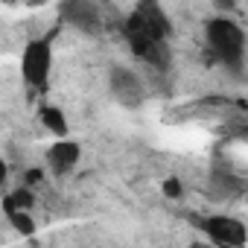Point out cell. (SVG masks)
Listing matches in <instances>:
<instances>
[{
	"label": "cell",
	"instance_id": "6da1fadb",
	"mask_svg": "<svg viewBox=\"0 0 248 248\" xmlns=\"http://www.w3.org/2000/svg\"><path fill=\"white\" fill-rule=\"evenodd\" d=\"M204 38H207V47L213 50V56L225 67L242 70V64H245V30L236 21L210 18L204 27Z\"/></svg>",
	"mask_w": 248,
	"mask_h": 248
},
{
	"label": "cell",
	"instance_id": "7a4b0ae2",
	"mask_svg": "<svg viewBox=\"0 0 248 248\" xmlns=\"http://www.w3.org/2000/svg\"><path fill=\"white\" fill-rule=\"evenodd\" d=\"M50 70H53V50L47 38H35L27 44L24 56H21V73L24 82L30 88H47L50 82Z\"/></svg>",
	"mask_w": 248,
	"mask_h": 248
},
{
	"label": "cell",
	"instance_id": "3957f363",
	"mask_svg": "<svg viewBox=\"0 0 248 248\" xmlns=\"http://www.w3.org/2000/svg\"><path fill=\"white\" fill-rule=\"evenodd\" d=\"M199 228H202V233H204L213 245H219V248H245V242H248L245 225H242L239 219H233V216H225V213L199 219Z\"/></svg>",
	"mask_w": 248,
	"mask_h": 248
},
{
	"label": "cell",
	"instance_id": "277c9868",
	"mask_svg": "<svg viewBox=\"0 0 248 248\" xmlns=\"http://www.w3.org/2000/svg\"><path fill=\"white\" fill-rule=\"evenodd\" d=\"M59 15H62L64 24L76 27L85 35H99L102 32V12L91 0H67V3L59 6Z\"/></svg>",
	"mask_w": 248,
	"mask_h": 248
},
{
	"label": "cell",
	"instance_id": "5b68a950",
	"mask_svg": "<svg viewBox=\"0 0 248 248\" xmlns=\"http://www.w3.org/2000/svg\"><path fill=\"white\" fill-rule=\"evenodd\" d=\"M108 85H111L114 99H117L120 105H126V108H138V105L143 102V96H146L140 76H138L135 70H129V67H111Z\"/></svg>",
	"mask_w": 248,
	"mask_h": 248
},
{
	"label": "cell",
	"instance_id": "8992f818",
	"mask_svg": "<svg viewBox=\"0 0 248 248\" xmlns=\"http://www.w3.org/2000/svg\"><path fill=\"white\" fill-rule=\"evenodd\" d=\"M79 158H82V146H79L76 140H67V138L56 140V143L47 149V167H50V172H56V175L73 172L76 164H79Z\"/></svg>",
	"mask_w": 248,
	"mask_h": 248
},
{
	"label": "cell",
	"instance_id": "52a82bcc",
	"mask_svg": "<svg viewBox=\"0 0 248 248\" xmlns=\"http://www.w3.org/2000/svg\"><path fill=\"white\" fill-rule=\"evenodd\" d=\"M135 15H138L161 41H167V35H170V18H167V12H164L158 3H140V6L135 9Z\"/></svg>",
	"mask_w": 248,
	"mask_h": 248
},
{
	"label": "cell",
	"instance_id": "ba28073f",
	"mask_svg": "<svg viewBox=\"0 0 248 248\" xmlns=\"http://www.w3.org/2000/svg\"><path fill=\"white\" fill-rule=\"evenodd\" d=\"M41 123L47 126V132H50V135H56L59 140H62V138H67V120H64L62 108L44 105V108H41Z\"/></svg>",
	"mask_w": 248,
	"mask_h": 248
},
{
	"label": "cell",
	"instance_id": "9c48e42d",
	"mask_svg": "<svg viewBox=\"0 0 248 248\" xmlns=\"http://www.w3.org/2000/svg\"><path fill=\"white\" fill-rule=\"evenodd\" d=\"M140 59H143L149 67H155V70H161V73H164V70L170 67V47H167V41H164V44H155V47H149V50H146Z\"/></svg>",
	"mask_w": 248,
	"mask_h": 248
},
{
	"label": "cell",
	"instance_id": "30bf717a",
	"mask_svg": "<svg viewBox=\"0 0 248 248\" xmlns=\"http://www.w3.org/2000/svg\"><path fill=\"white\" fill-rule=\"evenodd\" d=\"M32 202H35L32 190H30V187H21V190L9 193V196L3 199V210H6V213H9V210H30Z\"/></svg>",
	"mask_w": 248,
	"mask_h": 248
},
{
	"label": "cell",
	"instance_id": "8fae6325",
	"mask_svg": "<svg viewBox=\"0 0 248 248\" xmlns=\"http://www.w3.org/2000/svg\"><path fill=\"white\" fill-rule=\"evenodd\" d=\"M6 219H9V225H12L21 236H32V233H35V219H32L30 210H9Z\"/></svg>",
	"mask_w": 248,
	"mask_h": 248
},
{
	"label": "cell",
	"instance_id": "7c38bea8",
	"mask_svg": "<svg viewBox=\"0 0 248 248\" xmlns=\"http://www.w3.org/2000/svg\"><path fill=\"white\" fill-rule=\"evenodd\" d=\"M164 193H167L170 199H181V193H184V187H181V181H175V178H170V181L164 184Z\"/></svg>",
	"mask_w": 248,
	"mask_h": 248
},
{
	"label": "cell",
	"instance_id": "4fadbf2b",
	"mask_svg": "<svg viewBox=\"0 0 248 248\" xmlns=\"http://www.w3.org/2000/svg\"><path fill=\"white\" fill-rule=\"evenodd\" d=\"M41 178H44V175H41V170H30V172H27V187H32V184H38Z\"/></svg>",
	"mask_w": 248,
	"mask_h": 248
},
{
	"label": "cell",
	"instance_id": "5bb4252c",
	"mask_svg": "<svg viewBox=\"0 0 248 248\" xmlns=\"http://www.w3.org/2000/svg\"><path fill=\"white\" fill-rule=\"evenodd\" d=\"M6 175H9V167H6L3 158H0V184H6Z\"/></svg>",
	"mask_w": 248,
	"mask_h": 248
}]
</instances>
